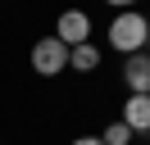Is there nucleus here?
<instances>
[{
    "instance_id": "8",
    "label": "nucleus",
    "mask_w": 150,
    "mask_h": 145,
    "mask_svg": "<svg viewBox=\"0 0 150 145\" xmlns=\"http://www.w3.org/2000/svg\"><path fill=\"white\" fill-rule=\"evenodd\" d=\"M105 5H114V9H137L141 0H105Z\"/></svg>"
},
{
    "instance_id": "7",
    "label": "nucleus",
    "mask_w": 150,
    "mask_h": 145,
    "mask_svg": "<svg viewBox=\"0 0 150 145\" xmlns=\"http://www.w3.org/2000/svg\"><path fill=\"white\" fill-rule=\"evenodd\" d=\"M100 141H105V145H132V132H127L123 122H109V127H105V136H100Z\"/></svg>"
},
{
    "instance_id": "1",
    "label": "nucleus",
    "mask_w": 150,
    "mask_h": 145,
    "mask_svg": "<svg viewBox=\"0 0 150 145\" xmlns=\"http://www.w3.org/2000/svg\"><path fill=\"white\" fill-rule=\"evenodd\" d=\"M146 36H150V18L141 9H118L109 23V45L118 54H141L146 50Z\"/></svg>"
},
{
    "instance_id": "3",
    "label": "nucleus",
    "mask_w": 150,
    "mask_h": 145,
    "mask_svg": "<svg viewBox=\"0 0 150 145\" xmlns=\"http://www.w3.org/2000/svg\"><path fill=\"white\" fill-rule=\"evenodd\" d=\"M55 36L73 50V45H86L91 41V14L86 9H64V14L55 18Z\"/></svg>"
},
{
    "instance_id": "2",
    "label": "nucleus",
    "mask_w": 150,
    "mask_h": 145,
    "mask_svg": "<svg viewBox=\"0 0 150 145\" xmlns=\"http://www.w3.org/2000/svg\"><path fill=\"white\" fill-rule=\"evenodd\" d=\"M32 72H41V77L68 72V45L59 41V36H41V41L32 45Z\"/></svg>"
},
{
    "instance_id": "5",
    "label": "nucleus",
    "mask_w": 150,
    "mask_h": 145,
    "mask_svg": "<svg viewBox=\"0 0 150 145\" xmlns=\"http://www.w3.org/2000/svg\"><path fill=\"white\" fill-rule=\"evenodd\" d=\"M123 127H127L132 136L137 132H150V95H127V104H123Z\"/></svg>"
},
{
    "instance_id": "4",
    "label": "nucleus",
    "mask_w": 150,
    "mask_h": 145,
    "mask_svg": "<svg viewBox=\"0 0 150 145\" xmlns=\"http://www.w3.org/2000/svg\"><path fill=\"white\" fill-rule=\"evenodd\" d=\"M123 86H127V95H150V54H127V63H123Z\"/></svg>"
},
{
    "instance_id": "10",
    "label": "nucleus",
    "mask_w": 150,
    "mask_h": 145,
    "mask_svg": "<svg viewBox=\"0 0 150 145\" xmlns=\"http://www.w3.org/2000/svg\"><path fill=\"white\" fill-rule=\"evenodd\" d=\"M146 45H150V36H146Z\"/></svg>"
},
{
    "instance_id": "6",
    "label": "nucleus",
    "mask_w": 150,
    "mask_h": 145,
    "mask_svg": "<svg viewBox=\"0 0 150 145\" xmlns=\"http://www.w3.org/2000/svg\"><path fill=\"white\" fill-rule=\"evenodd\" d=\"M91 68H100V50H96L91 41L73 45V50H68V72H91Z\"/></svg>"
},
{
    "instance_id": "9",
    "label": "nucleus",
    "mask_w": 150,
    "mask_h": 145,
    "mask_svg": "<svg viewBox=\"0 0 150 145\" xmlns=\"http://www.w3.org/2000/svg\"><path fill=\"white\" fill-rule=\"evenodd\" d=\"M73 145H105V141H100V136H77Z\"/></svg>"
}]
</instances>
